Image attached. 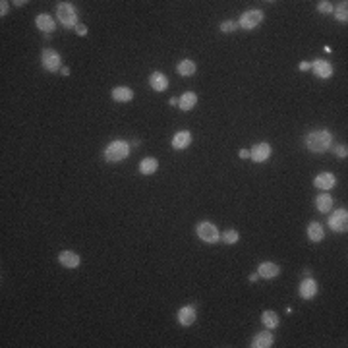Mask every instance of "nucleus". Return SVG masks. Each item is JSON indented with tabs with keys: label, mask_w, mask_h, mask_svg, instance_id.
<instances>
[{
	"label": "nucleus",
	"mask_w": 348,
	"mask_h": 348,
	"mask_svg": "<svg viewBox=\"0 0 348 348\" xmlns=\"http://www.w3.org/2000/svg\"><path fill=\"white\" fill-rule=\"evenodd\" d=\"M195 70H197V66H195V62L190 60V58L180 60V62H178V66H176V72H178L180 76H184V77L193 76V74H195Z\"/></svg>",
	"instance_id": "obj_23"
},
{
	"label": "nucleus",
	"mask_w": 348,
	"mask_h": 348,
	"mask_svg": "<svg viewBox=\"0 0 348 348\" xmlns=\"http://www.w3.org/2000/svg\"><path fill=\"white\" fill-rule=\"evenodd\" d=\"M76 33L79 37H87V25H83V23H77L76 25Z\"/></svg>",
	"instance_id": "obj_31"
},
{
	"label": "nucleus",
	"mask_w": 348,
	"mask_h": 348,
	"mask_svg": "<svg viewBox=\"0 0 348 348\" xmlns=\"http://www.w3.org/2000/svg\"><path fill=\"white\" fill-rule=\"evenodd\" d=\"M323 236H325V232H323V227H321L319 223H309L308 238L311 240V242H321Z\"/></svg>",
	"instance_id": "obj_25"
},
{
	"label": "nucleus",
	"mask_w": 348,
	"mask_h": 348,
	"mask_svg": "<svg viewBox=\"0 0 348 348\" xmlns=\"http://www.w3.org/2000/svg\"><path fill=\"white\" fill-rule=\"evenodd\" d=\"M317 12H321V14H331V12H333V4L327 2V0H321V2H317Z\"/></svg>",
	"instance_id": "obj_29"
},
{
	"label": "nucleus",
	"mask_w": 348,
	"mask_h": 348,
	"mask_svg": "<svg viewBox=\"0 0 348 348\" xmlns=\"http://www.w3.org/2000/svg\"><path fill=\"white\" fill-rule=\"evenodd\" d=\"M35 25L39 27V31H43V33H52L56 29V23H54V20H52L50 14H39L37 18H35Z\"/></svg>",
	"instance_id": "obj_15"
},
{
	"label": "nucleus",
	"mask_w": 348,
	"mask_h": 348,
	"mask_svg": "<svg viewBox=\"0 0 348 348\" xmlns=\"http://www.w3.org/2000/svg\"><path fill=\"white\" fill-rule=\"evenodd\" d=\"M149 85H151L153 91L162 93V91H166V87H168V77L164 76L162 72H153V74L149 76Z\"/></svg>",
	"instance_id": "obj_17"
},
{
	"label": "nucleus",
	"mask_w": 348,
	"mask_h": 348,
	"mask_svg": "<svg viewBox=\"0 0 348 348\" xmlns=\"http://www.w3.org/2000/svg\"><path fill=\"white\" fill-rule=\"evenodd\" d=\"M236 29H238V22L229 20V22H223V23H221V31H223V33H231V31H236Z\"/></svg>",
	"instance_id": "obj_28"
},
{
	"label": "nucleus",
	"mask_w": 348,
	"mask_h": 348,
	"mask_svg": "<svg viewBox=\"0 0 348 348\" xmlns=\"http://www.w3.org/2000/svg\"><path fill=\"white\" fill-rule=\"evenodd\" d=\"M329 229L333 232H347L348 231V211L347 209H337L329 217Z\"/></svg>",
	"instance_id": "obj_7"
},
{
	"label": "nucleus",
	"mask_w": 348,
	"mask_h": 348,
	"mask_svg": "<svg viewBox=\"0 0 348 348\" xmlns=\"http://www.w3.org/2000/svg\"><path fill=\"white\" fill-rule=\"evenodd\" d=\"M176 317H178V323H180V325L190 327V325H193V321H195L197 313H195V308H193V306H184V308L178 309Z\"/></svg>",
	"instance_id": "obj_14"
},
{
	"label": "nucleus",
	"mask_w": 348,
	"mask_h": 348,
	"mask_svg": "<svg viewBox=\"0 0 348 348\" xmlns=\"http://www.w3.org/2000/svg\"><path fill=\"white\" fill-rule=\"evenodd\" d=\"M195 105H197V95H195L193 91H186V93H184V95L178 99V107H180L184 113L192 111Z\"/></svg>",
	"instance_id": "obj_21"
},
{
	"label": "nucleus",
	"mask_w": 348,
	"mask_h": 348,
	"mask_svg": "<svg viewBox=\"0 0 348 348\" xmlns=\"http://www.w3.org/2000/svg\"><path fill=\"white\" fill-rule=\"evenodd\" d=\"M257 278H259V275H257V273H252V275H250V282H255Z\"/></svg>",
	"instance_id": "obj_35"
},
{
	"label": "nucleus",
	"mask_w": 348,
	"mask_h": 348,
	"mask_svg": "<svg viewBox=\"0 0 348 348\" xmlns=\"http://www.w3.org/2000/svg\"><path fill=\"white\" fill-rule=\"evenodd\" d=\"M333 151H335L337 157H341V159H347V155H348L347 145H337V147H333Z\"/></svg>",
	"instance_id": "obj_30"
},
{
	"label": "nucleus",
	"mask_w": 348,
	"mask_h": 348,
	"mask_svg": "<svg viewBox=\"0 0 348 348\" xmlns=\"http://www.w3.org/2000/svg\"><path fill=\"white\" fill-rule=\"evenodd\" d=\"M298 294H300L304 300L315 298V294H317V282H315L311 277L304 278V280L300 282V286H298Z\"/></svg>",
	"instance_id": "obj_11"
},
{
	"label": "nucleus",
	"mask_w": 348,
	"mask_h": 348,
	"mask_svg": "<svg viewBox=\"0 0 348 348\" xmlns=\"http://www.w3.org/2000/svg\"><path fill=\"white\" fill-rule=\"evenodd\" d=\"M56 18L60 20V23L66 27V29H76V25L79 23L77 22V14H76V8L70 4V2H60L56 6Z\"/></svg>",
	"instance_id": "obj_3"
},
{
	"label": "nucleus",
	"mask_w": 348,
	"mask_h": 348,
	"mask_svg": "<svg viewBox=\"0 0 348 348\" xmlns=\"http://www.w3.org/2000/svg\"><path fill=\"white\" fill-rule=\"evenodd\" d=\"M306 147L311 153H325L333 147V136L327 130H315L306 136Z\"/></svg>",
	"instance_id": "obj_1"
},
{
	"label": "nucleus",
	"mask_w": 348,
	"mask_h": 348,
	"mask_svg": "<svg viewBox=\"0 0 348 348\" xmlns=\"http://www.w3.org/2000/svg\"><path fill=\"white\" fill-rule=\"evenodd\" d=\"M298 68H300L302 72H308L311 66H309V62H306V60H304V62H300V66H298Z\"/></svg>",
	"instance_id": "obj_33"
},
{
	"label": "nucleus",
	"mask_w": 348,
	"mask_h": 348,
	"mask_svg": "<svg viewBox=\"0 0 348 348\" xmlns=\"http://www.w3.org/2000/svg\"><path fill=\"white\" fill-rule=\"evenodd\" d=\"M168 105H172V107H174V105H178V99H174V97H172V99L168 101Z\"/></svg>",
	"instance_id": "obj_38"
},
{
	"label": "nucleus",
	"mask_w": 348,
	"mask_h": 348,
	"mask_svg": "<svg viewBox=\"0 0 348 348\" xmlns=\"http://www.w3.org/2000/svg\"><path fill=\"white\" fill-rule=\"evenodd\" d=\"M261 20H263V12H261V10H248V12H244V14L240 16L238 27L250 31V29H255V27L261 23Z\"/></svg>",
	"instance_id": "obj_6"
},
{
	"label": "nucleus",
	"mask_w": 348,
	"mask_h": 348,
	"mask_svg": "<svg viewBox=\"0 0 348 348\" xmlns=\"http://www.w3.org/2000/svg\"><path fill=\"white\" fill-rule=\"evenodd\" d=\"M128 155H130V143L124 141V139H115V141H111V143L107 145V149H105V159H107V162H120V161H124Z\"/></svg>",
	"instance_id": "obj_2"
},
{
	"label": "nucleus",
	"mask_w": 348,
	"mask_h": 348,
	"mask_svg": "<svg viewBox=\"0 0 348 348\" xmlns=\"http://www.w3.org/2000/svg\"><path fill=\"white\" fill-rule=\"evenodd\" d=\"M309 66H311L313 74H315L317 77H321V79H329V77L333 76V66L329 64V60L317 58V60H313Z\"/></svg>",
	"instance_id": "obj_9"
},
{
	"label": "nucleus",
	"mask_w": 348,
	"mask_h": 348,
	"mask_svg": "<svg viewBox=\"0 0 348 348\" xmlns=\"http://www.w3.org/2000/svg\"><path fill=\"white\" fill-rule=\"evenodd\" d=\"M315 207H317L319 213H329V211L333 209V197L327 192L319 193V195L315 197Z\"/></svg>",
	"instance_id": "obj_20"
},
{
	"label": "nucleus",
	"mask_w": 348,
	"mask_h": 348,
	"mask_svg": "<svg viewBox=\"0 0 348 348\" xmlns=\"http://www.w3.org/2000/svg\"><path fill=\"white\" fill-rule=\"evenodd\" d=\"M261 323L265 329H277L278 327V315L273 311V309H267L261 313Z\"/></svg>",
	"instance_id": "obj_24"
},
{
	"label": "nucleus",
	"mask_w": 348,
	"mask_h": 348,
	"mask_svg": "<svg viewBox=\"0 0 348 348\" xmlns=\"http://www.w3.org/2000/svg\"><path fill=\"white\" fill-rule=\"evenodd\" d=\"M221 240L225 242V244H236L238 240H240V234L236 231H225V232H221Z\"/></svg>",
	"instance_id": "obj_27"
},
{
	"label": "nucleus",
	"mask_w": 348,
	"mask_h": 348,
	"mask_svg": "<svg viewBox=\"0 0 348 348\" xmlns=\"http://www.w3.org/2000/svg\"><path fill=\"white\" fill-rule=\"evenodd\" d=\"M14 4H16V6H25L27 2H25V0H18V2H14Z\"/></svg>",
	"instance_id": "obj_37"
},
{
	"label": "nucleus",
	"mask_w": 348,
	"mask_h": 348,
	"mask_svg": "<svg viewBox=\"0 0 348 348\" xmlns=\"http://www.w3.org/2000/svg\"><path fill=\"white\" fill-rule=\"evenodd\" d=\"M58 261H60V265H62V267H66V269H76L77 265L81 263V257L77 255L76 252L64 250V252H60V255H58Z\"/></svg>",
	"instance_id": "obj_12"
},
{
	"label": "nucleus",
	"mask_w": 348,
	"mask_h": 348,
	"mask_svg": "<svg viewBox=\"0 0 348 348\" xmlns=\"http://www.w3.org/2000/svg\"><path fill=\"white\" fill-rule=\"evenodd\" d=\"M111 97L115 99L116 103H130L134 99V91L130 87H115L111 91Z\"/></svg>",
	"instance_id": "obj_19"
},
{
	"label": "nucleus",
	"mask_w": 348,
	"mask_h": 348,
	"mask_svg": "<svg viewBox=\"0 0 348 348\" xmlns=\"http://www.w3.org/2000/svg\"><path fill=\"white\" fill-rule=\"evenodd\" d=\"M41 64H43V68L46 70V72H58V70H62L60 66H62V58H60V54L56 52V50H52V48H45L43 50V54H41Z\"/></svg>",
	"instance_id": "obj_5"
},
{
	"label": "nucleus",
	"mask_w": 348,
	"mask_h": 348,
	"mask_svg": "<svg viewBox=\"0 0 348 348\" xmlns=\"http://www.w3.org/2000/svg\"><path fill=\"white\" fill-rule=\"evenodd\" d=\"M333 12H335V18H337L341 23H347L348 22V2H339V4L333 8Z\"/></svg>",
	"instance_id": "obj_26"
},
{
	"label": "nucleus",
	"mask_w": 348,
	"mask_h": 348,
	"mask_svg": "<svg viewBox=\"0 0 348 348\" xmlns=\"http://www.w3.org/2000/svg\"><path fill=\"white\" fill-rule=\"evenodd\" d=\"M8 4H10V2H6V0L0 2V16H6V14H8Z\"/></svg>",
	"instance_id": "obj_32"
},
{
	"label": "nucleus",
	"mask_w": 348,
	"mask_h": 348,
	"mask_svg": "<svg viewBox=\"0 0 348 348\" xmlns=\"http://www.w3.org/2000/svg\"><path fill=\"white\" fill-rule=\"evenodd\" d=\"M278 273H280V267L277 263H273V261H263L257 267V275L261 278H275V277H278Z\"/></svg>",
	"instance_id": "obj_16"
},
{
	"label": "nucleus",
	"mask_w": 348,
	"mask_h": 348,
	"mask_svg": "<svg viewBox=\"0 0 348 348\" xmlns=\"http://www.w3.org/2000/svg\"><path fill=\"white\" fill-rule=\"evenodd\" d=\"M313 186H315L317 190H333V188L337 186V178H335L333 172H321V174L315 176Z\"/></svg>",
	"instance_id": "obj_10"
},
{
	"label": "nucleus",
	"mask_w": 348,
	"mask_h": 348,
	"mask_svg": "<svg viewBox=\"0 0 348 348\" xmlns=\"http://www.w3.org/2000/svg\"><path fill=\"white\" fill-rule=\"evenodd\" d=\"M157 168H159V162H157V159H153V157H145V159L139 162V172H141L143 176L155 174Z\"/></svg>",
	"instance_id": "obj_22"
},
{
	"label": "nucleus",
	"mask_w": 348,
	"mask_h": 348,
	"mask_svg": "<svg viewBox=\"0 0 348 348\" xmlns=\"http://www.w3.org/2000/svg\"><path fill=\"white\" fill-rule=\"evenodd\" d=\"M190 143H192V134L186 132V130L176 132L174 138H172V147H174L176 151H184V149H188Z\"/></svg>",
	"instance_id": "obj_13"
},
{
	"label": "nucleus",
	"mask_w": 348,
	"mask_h": 348,
	"mask_svg": "<svg viewBox=\"0 0 348 348\" xmlns=\"http://www.w3.org/2000/svg\"><path fill=\"white\" fill-rule=\"evenodd\" d=\"M60 74H62V76H70V68H62Z\"/></svg>",
	"instance_id": "obj_36"
},
{
	"label": "nucleus",
	"mask_w": 348,
	"mask_h": 348,
	"mask_svg": "<svg viewBox=\"0 0 348 348\" xmlns=\"http://www.w3.org/2000/svg\"><path fill=\"white\" fill-rule=\"evenodd\" d=\"M195 232H197V238L203 240V242H207V244H217V242L221 240V232L217 231L215 225H211V223H207V221L199 223V225L195 227Z\"/></svg>",
	"instance_id": "obj_4"
},
{
	"label": "nucleus",
	"mask_w": 348,
	"mask_h": 348,
	"mask_svg": "<svg viewBox=\"0 0 348 348\" xmlns=\"http://www.w3.org/2000/svg\"><path fill=\"white\" fill-rule=\"evenodd\" d=\"M271 153H273V149H271L269 143L259 141V143H255V145L252 147V151H250V159H252L254 162H265V161H269Z\"/></svg>",
	"instance_id": "obj_8"
},
{
	"label": "nucleus",
	"mask_w": 348,
	"mask_h": 348,
	"mask_svg": "<svg viewBox=\"0 0 348 348\" xmlns=\"http://www.w3.org/2000/svg\"><path fill=\"white\" fill-rule=\"evenodd\" d=\"M240 159H250V151L248 149H240Z\"/></svg>",
	"instance_id": "obj_34"
},
{
	"label": "nucleus",
	"mask_w": 348,
	"mask_h": 348,
	"mask_svg": "<svg viewBox=\"0 0 348 348\" xmlns=\"http://www.w3.org/2000/svg\"><path fill=\"white\" fill-rule=\"evenodd\" d=\"M273 343H275V339H273V335H271L269 329H267V331H261V333H257V335L254 337V341H252V345H250V347H254V348H269V347H273Z\"/></svg>",
	"instance_id": "obj_18"
}]
</instances>
